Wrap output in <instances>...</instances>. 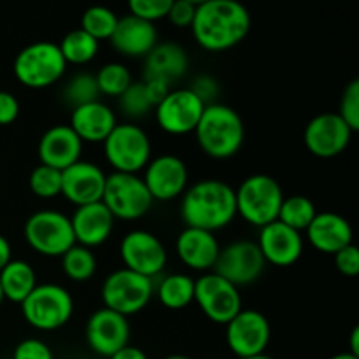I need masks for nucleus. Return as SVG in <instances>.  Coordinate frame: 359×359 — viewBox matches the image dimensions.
<instances>
[{
  "instance_id": "f257e3e1",
  "label": "nucleus",
  "mask_w": 359,
  "mask_h": 359,
  "mask_svg": "<svg viewBox=\"0 0 359 359\" xmlns=\"http://www.w3.org/2000/svg\"><path fill=\"white\" fill-rule=\"evenodd\" d=\"M191 32L196 44L205 51H228L249 35L251 14L233 0H205L196 6Z\"/></svg>"
},
{
  "instance_id": "f03ea898",
  "label": "nucleus",
  "mask_w": 359,
  "mask_h": 359,
  "mask_svg": "<svg viewBox=\"0 0 359 359\" xmlns=\"http://www.w3.org/2000/svg\"><path fill=\"white\" fill-rule=\"evenodd\" d=\"M179 214L186 228L216 233L237 217L235 189L219 179L195 182L182 193Z\"/></svg>"
},
{
  "instance_id": "7ed1b4c3",
  "label": "nucleus",
  "mask_w": 359,
  "mask_h": 359,
  "mask_svg": "<svg viewBox=\"0 0 359 359\" xmlns=\"http://www.w3.org/2000/svg\"><path fill=\"white\" fill-rule=\"evenodd\" d=\"M193 133L200 149L214 160L233 158L245 140V126L241 114L224 104L205 105Z\"/></svg>"
},
{
  "instance_id": "20e7f679",
  "label": "nucleus",
  "mask_w": 359,
  "mask_h": 359,
  "mask_svg": "<svg viewBox=\"0 0 359 359\" xmlns=\"http://www.w3.org/2000/svg\"><path fill=\"white\" fill-rule=\"evenodd\" d=\"M284 193L277 179L266 174H255L245 177L235 189L237 216L252 226L263 228L279 217Z\"/></svg>"
},
{
  "instance_id": "39448f33",
  "label": "nucleus",
  "mask_w": 359,
  "mask_h": 359,
  "mask_svg": "<svg viewBox=\"0 0 359 359\" xmlns=\"http://www.w3.org/2000/svg\"><path fill=\"white\" fill-rule=\"evenodd\" d=\"M65 70L67 63L58 44L49 41H37L25 46L13 63V72L18 83L30 90L53 86L65 76Z\"/></svg>"
},
{
  "instance_id": "423d86ee",
  "label": "nucleus",
  "mask_w": 359,
  "mask_h": 359,
  "mask_svg": "<svg viewBox=\"0 0 359 359\" xmlns=\"http://www.w3.org/2000/svg\"><path fill=\"white\" fill-rule=\"evenodd\" d=\"M21 314L32 328L55 332L63 328L74 314V298L60 284H37L21 304Z\"/></svg>"
},
{
  "instance_id": "0eeeda50",
  "label": "nucleus",
  "mask_w": 359,
  "mask_h": 359,
  "mask_svg": "<svg viewBox=\"0 0 359 359\" xmlns=\"http://www.w3.org/2000/svg\"><path fill=\"white\" fill-rule=\"evenodd\" d=\"M23 233L27 244L48 258H62L76 244L70 217L55 209L32 214L25 223Z\"/></svg>"
},
{
  "instance_id": "6e6552de",
  "label": "nucleus",
  "mask_w": 359,
  "mask_h": 359,
  "mask_svg": "<svg viewBox=\"0 0 359 359\" xmlns=\"http://www.w3.org/2000/svg\"><path fill=\"white\" fill-rule=\"evenodd\" d=\"M107 163L119 174H139L151 160V139L135 123H118L104 140Z\"/></svg>"
},
{
  "instance_id": "1a4fd4ad",
  "label": "nucleus",
  "mask_w": 359,
  "mask_h": 359,
  "mask_svg": "<svg viewBox=\"0 0 359 359\" xmlns=\"http://www.w3.org/2000/svg\"><path fill=\"white\" fill-rule=\"evenodd\" d=\"M154 297V280L119 269L112 272L102 284V302L104 307L118 314H139L149 305Z\"/></svg>"
},
{
  "instance_id": "9d476101",
  "label": "nucleus",
  "mask_w": 359,
  "mask_h": 359,
  "mask_svg": "<svg viewBox=\"0 0 359 359\" xmlns=\"http://www.w3.org/2000/svg\"><path fill=\"white\" fill-rule=\"evenodd\" d=\"M102 202L114 219L137 221L149 212L154 200L147 191L142 177L137 174L112 172L105 181Z\"/></svg>"
},
{
  "instance_id": "9b49d317",
  "label": "nucleus",
  "mask_w": 359,
  "mask_h": 359,
  "mask_svg": "<svg viewBox=\"0 0 359 359\" xmlns=\"http://www.w3.org/2000/svg\"><path fill=\"white\" fill-rule=\"evenodd\" d=\"M193 302L198 305L207 319L224 326L244 309L238 287L214 273L212 270L195 279Z\"/></svg>"
},
{
  "instance_id": "f8f14e48",
  "label": "nucleus",
  "mask_w": 359,
  "mask_h": 359,
  "mask_svg": "<svg viewBox=\"0 0 359 359\" xmlns=\"http://www.w3.org/2000/svg\"><path fill=\"white\" fill-rule=\"evenodd\" d=\"M123 269L139 276L154 279L167 266L168 252L163 242L146 230H132L121 238L119 244Z\"/></svg>"
},
{
  "instance_id": "ddd939ff",
  "label": "nucleus",
  "mask_w": 359,
  "mask_h": 359,
  "mask_svg": "<svg viewBox=\"0 0 359 359\" xmlns=\"http://www.w3.org/2000/svg\"><path fill=\"white\" fill-rule=\"evenodd\" d=\"M265 266L266 262L256 242L237 241L221 248L212 272L235 287H242L256 283L265 272Z\"/></svg>"
},
{
  "instance_id": "4468645a",
  "label": "nucleus",
  "mask_w": 359,
  "mask_h": 359,
  "mask_svg": "<svg viewBox=\"0 0 359 359\" xmlns=\"http://www.w3.org/2000/svg\"><path fill=\"white\" fill-rule=\"evenodd\" d=\"M205 104L189 88L168 91L167 97L154 107L158 126L168 135H188L195 132Z\"/></svg>"
},
{
  "instance_id": "2eb2a0df",
  "label": "nucleus",
  "mask_w": 359,
  "mask_h": 359,
  "mask_svg": "<svg viewBox=\"0 0 359 359\" xmlns=\"http://www.w3.org/2000/svg\"><path fill=\"white\" fill-rule=\"evenodd\" d=\"M272 328L265 316L256 309H242L226 325V344L241 359L265 353Z\"/></svg>"
},
{
  "instance_id": "dca6fc26",
  "label": "nucleus",
  "mask_w": 359,
  "mask_h": 359,
  "mask_svg": "<svg viewBox=\"0 0 359 359\" xmlns=\"http://www.w3.org/2000/svg\"><path fill=\"white\" fill-rule=\"evenodd\" d=\"M353 130L346 125L337 112H323L309 121L304 132L305 147L321 160H330L349 147Z\"/></svg>"
},
{
  "instance_id": "f3484780",
  "label": "nucleus",
  "mask_w": 359,
  "mask_h": 359,
  "mask_svg": "<svg viewBox=\"0 0 359 359\" xmlns=\"http://www.w3.org/2000/svg\"><path fill=\"white\" fill-rule=\"evenodd\" d=\"M142 181L154 202H172L188 189L189 172L175 154H160L146 165Z\"/></svg>"
},
{
  "instance_id": "a211bd4d",
  "label": "nucleus",
  "mask_w": 359,
  "mask_h": 359,
  "mask_svg": "<svg viewBox=\"0 0 359 359\" xmlns=\"http://www.w3.org/2000/svg\"><path fill=\"white\" fill-rule=\"evenodd\" d=\"M130 340L128 318L109 309H98L86 323V342L100 359H109Z\"/></svg>"
},
{
  "instance_id": "6ab92c4d",
  "label": "nucleus",
  "mask_w": 359,
  "mask_h": 359,
  "mask_svg": "<svg viewBox=\"0 0 359 359\" xmlns=\"http://www.w3.org/2000/svg\"><path fill=\"white\" fill-rule=\"evenodd\" d=\"M107 175L98 165L79 160L62 172V195L76 207L102 202Z\"/></svg>"
},
{
  "instance_id": "aec40b11",
  "label": "nucleus",
  "mask_w": 359,
  "mask_h": 359,
  "mask_svg": "<svg viewBox=\"0 0 359 359\" xmlns=\"http://www.w3.org/2000/svg\"><path fill=\"white\" fill-rule=\"evenodd\" d=\"M258 248L266 263L276 266H291L304 255L302 233L291 230L280 221L259 228Z\"/></svg>"
},
{
  "instance_id": "412c9836",
  "label": "nucleus",
  "mask_w": 359,
  "mask_h": 359,
  "mask_svg": "<svg viewBox=\"0 0 359 359\" xmlns=\"http://www.w3.org/2000/svg\"><path fill=\"white\" fill-rule=\"evenodd\" d=\"M39 160L41 165L63 172L77 163L83 154V140L74 133L69 125H55L46 130L39 140Z\"/></svg>"
},
{
  "instance_id": "4be33fe9",
  "label": "nucleus",
  "mask_w": 359,
  "mask_h": 359,
  "mask_svg": "<svg viewBox=\"0 0 359 359\" xmlns=\"http://www.w3.org/2000/svg\"><path fill=\"white\" fill-rule=\"evenodd\" d=\"M114 216L109 212L104 202L76 207V212L70 217L76 244L88 249L105 244L114 230Z\"/></svg>"
},
{
  "instance_id": "5701e85b",
  "label": "nucleus",
  "mask_w": 359,
  "mask_h": 359,
  "mask_svg": "<svg viewBox=\"0 0 359 359\" xmlns=\"http://www.w3.org/2000/svg\"><path fill=\"white\" fill-rule=\"evenodd\" d=\"M307 241L316 251L323 255H337L340 249L353 244V228L340 214L325 210L318 212L305 230Z\"/></svg>"
},
{
  "instance_id": "b1692460",
  "label": "nucleus",
  "mask_w": 359,
  "mask_h": 359,
  "mask_svg": "<svg viewBox=\"0 0 359 359\" xmlns=\"http://www.w3.org/2000/svg\"><path fill=\"white\" fill-rule=\"evenodd\" d=\"M179 259L196 272H210L216 265L221 245L216 235L198 228H184L175 241Z\"/></svg>"
},
{
  "instance_id": "393cba45",
  "label": "nucleus",
  "mask_w": 359,
  "mask_h": 359,
  "mask_svg": "<svg viewBox=\"0 0 359 359\" xmlns=\"http://www.w3.org/2000/svg\"><path fill=\"white\" fill-rule=\"evenodd\" d=\"M111 44L119 55L126 58H146L151 49L158 44V32L153 23L126 14L119 18Z\"/></svg>"
},
{
  "instance_id": "a878e982",
  "label": "nucleus",
  "mask_w": 359,
  "mask_h": 359,
  "mask_svg": "<svg viewBox=\"0 0 359 359\" xmlns=\"http://www.w3.org/2000/svg\"><path fill=\"white\" fill-rule=\"evenodd\" d=\"M116 125H118V119H116L114 111L102 100L72 109L69 123V126L83 140V144H104Z\"/></svg>"
},
{
  "instance_id": "bb28decb",
  "label": "nucleus",
  "mask_w": 359,
  "mask_h": 359,
  "mask_svg": "<svg viewBox=\"0 0 359 359\" xmlns=\"http://www.w3.org/2000/svg\"><path fill=\"white\" fill-rule=\"evenodd\" d=\"M188 53L177 42H158L144 58V79L161 81L172 84L182 79L188 72Z\"/></svg>"
},
{
  "instance_id": "cd10ccee",
  "label": "nucleus",
  "mask_w": 359,
  "mask_h": 359,
  "mask_svg": "<svg viewBox=\"0 0 359 359\" xmlns=\"http://www.w3.org/2000/svg\"><path fill=\"white\" fill-rule=\"evenodd\" d=\"M37 273L30 263L23 259H11L0 270V287H2L4 300L13 304H23L28 294L37 287Z\"/></svg>"
},
{
  "instance_id": "c85d7f7f",
  "label": "nucleus",
  "mask_w": 359,
  "mask_h": 359,
  "mask_svg": "<svg viewBox=\"0 0 359 359\" xmlns=\"http://www.w3.org/2000/svg\"><path fill=\"white\" fill-rule=\"evenodd\" d=\"M154 294L160 304L170 311H181L195 300V279L186 273H170L154 286Z\"/></svg>"
},
{
  "instance_id": "c756f323",
  "label": "nucleus",
  "mask_w": 359,
  "mask_h": 359,
  "mask_svg": "<svg viewBox=\"0 0 359 359\" xmlns=\"http://www.w3.org/2000/svg\"><path fill=\"white\" fill-rule=\"evenodd\" d=\"M58 48L67 65L69 63H72V65H86V63L93 62L97 58L100 42L95 41L91 35H88L81 28H76V30H70L60 41Z\"/></svg>"
},
{
  "instance_id": "7c9ffc66",
  "label": "nucleus",
  "mask_w": 359,
  "mask_h": 359,
  "mask_svg": "<svg viewBox=\"0 0 359 359\" xmlns=\"http://www.w3.org/2000/svg\"><path fill=\"white\" fill-rule=\"evenodd\" d=\"M316 214H318V209H316L314 202L309 196L291 195L284 196L277 221L290 226L291 230L302 233V231L307 230L309 224L316 217Z\"/></svg>"
},
{
  "instance_id": "2f4dec72",
  "label": "nucleus",
  "mask_w": 359,
  "mask_h": 359,
  "mask_svg": "<svg viewBox=\"0 0 359 359\" xmlns=\"http://www.w3.org/2000/svg\"><path fill=\"white\" fill-rule=\"evenodd\" d=\"M60 259L63 273L74 283H86L97 272V258L93 251L84 245L74 244Z\"/></svg>"
},
{
  "instance_id": "473e14b6",
  "label": "nucleus",
  "mask_w": 359,
  "mask_h": 359,
  "mask_svg": "<svg viewBox=\"0 0 359 359\" xmlns=\"http://www.w3.org/2000/svg\"><path fill=\"white\" fill-rule=\"evenodd\" d=\"M118 21L119 18L114 11L102 6H93L84 11L83 18H81V30L91 35L97 42L111 41Z\"/></svg>"
},
{
  "instance_id": "72a5a7b5",
  "label": "nucleus",
  "mask_w": 359,
  "mask_h": 359,
  "mask_svg": "<svg viewBox=\"0 0 359 359\" xmlns=\"http://www.w3.org/2000/svg\"><path fill=\"white\" fill-rule=\"evenodd\" d=\"M95 81H97L100 95L118 98L133 83V77L128 67L119 62H111L98 69V72L95 74Z\"/></svg>"
},
{
  "instance_id": "f704fd0d",
  "label": "nucleus",
  "mask_w": 359,
  "mask_h": 359,
  "mask_svg": "<svg viewBox=\"0 0 359 359\" xmlns=\"http://www.w3.org/2000/svg\"><path fill=\"white\" fill-rule=\"evenodd\" d=\"M63 97H65L67 104L72 105V109L100 100V91H98L97 81H95V74L81 72L70 77L63 90Z\"/></svg>"
},
{
  "instance_id": "c9c22d12",
  "label": "nucleus",
  "mask_w": 359,
  "mask_h": 359,
  "mask_svg": "<svg viewBox=\"0 0 359 359\" xmlns=\"http://www.w3.org/2000/svg\"><path fill=\"white\" fill-rule=\"evenodd\" d=\"M118 100L121 112L130 119H140L144 118V116L149 114V111H154L142 81H133V83L119 95Z\"/></svg>"
},
{
  "instance_id": "e433bc0d",
  "label": "nucleus",
  "mask_w": 359,
  "mask_h": 359,
  "mask_svg": "<svg viewBox=\"0 0 359 359\" xmlns=\"http://www.w3.org/2000/svg\"><path fill=\"white\" fill-rule=\"evenodd\" d=\"M32 193L39 198H56L62 195V172L48 165H37L28 179Z\"/></svg>"
},
{
  "instance_id": "4c0bfd02",
  "label": "nucleus",
  "mask_w": 359,
  "mask_h": 359,
  "mask_svg": "<svg viewBox=\"0 0 359 359\" xmlns=\"http://www.w3.org/2000/svg\"><path fill=\"white\" fill-rule=\"evenodd\" d=\"M337 114L353 132L359 130V79H353L344 90Z\"/></svg>"
},
{
  "instance_id": "58836bf2",
  "label": "nucleus",
  "mask_w": 359,
  "mask_h": 359,
  "mask_svg": "<svg viewBox=\"0 0 359 359\" xmlns=\"http://www.w3.org/2000/svg\"><path fill=\"white\" fill-rule=\"evenodd\" d=\"M172 0H130L128 11L132 16L153 23L167 18Z\"/></svg>"
},
{
  "instance_id": "ea45409f",
  "label": "nucleus",
  "mask_w": 359,
  "mask_h": 359,
  "mask_svg": "<svg viewBox=\"0 0 359 359\" xmlns=\"http://www.w3.org/2000/svg\"><path fill=\"white\" fill-rule=\"evenodd\" d=\"M13 359H55L51 347L39 339L21 340L13 351Z\"/></svg>"
},
{
  "instance_id": "a19ab883",
  "label": "nucleus",
  "mask_w": 359,
  "mask_h": 359,
  "mask_svg": "<svg viewBox=\"0 0 359 359\" xmlns=\"http://www.w3.org/2000/svg\"><path fill=\"white\" fill-rule=\"evenodd\" d=\"M196 6L198 2H191V0H172L167 20L179 28L191 27L196 14Z\"/></svg>"
},
{
  "instance_id": "79ce46f5",
  "label": "nucleus",
  "mask_w": 359,
  "mask_h": 359,
  "mask_svg": "<svg viewBox=\"0 0 359 359\" xmlns=\"http://www.w3.org/2000/svg\"><path fill=\"white\" fill-rule=\"evenodd\" d=\"M333 258H335L337 270H339L342 276L356 277L359 273V252L354 244L340 249L337 255H333Z\"/></svg>"
},
{
  "instance_id": "37998d69",
  "label": "nucleus",
  "mask_w": 359,
  "mask_h": 359,
  "mask_svg": "<svg viewBox=\"0 0 359 359\" xmlns=\"http://www.w3.org/2000/svg\"><path fill=\"white\" fill-rule=\"evenodd\" d=\"M189 90H191L193 93H195L196 97L203 102V104L210 105V104H214L212 102L214 98L219 95V84H217V81L214 79V77L198 76L195 81H193V84L189 86Z\"/></svg>"
},
{
  "instance_id": "c03bdc74",
  "label": "nucleus",
  "mask_w": 359,
  "mask_h": 359,
  "mask_svg": "<svg viewBox=\"0 0 359 359\" xmlns=\"http://www.w3.org/2000/svg\"><path fill=\"white\" fill-rule=\"evenodd\" d=\"M20 116V102L9 91H0V125H11Z\"/></svg>"
},
{
  "instance_id": "a18cd8bd",
  "label": "nucleus",
  "mask_w": 359,
  "mask_h": 359,
  "mask_svg": "<svg viewBox=\"0 0 359 359\" xmlns=\"http://www.w3.org/2000/svg\"><path fill=\"white\" fill-rule=\"evenodd\" d=\"M144 86H146V93L147 97H149L151 104H153V107H156L158 104H160L161 100H163L165 97L168 95V91L172 90V86H168V84L161 83V81H154V79H142Z\"/></svg>"
},
{
  "instance_id": "49530a36",
  "label": "nucleus",
  "mask_w": 359,
  "mask_h": 359,
  "mask_svg": "<svg viewBox=\"0 0 359 359\" xmlns=\"http://www.w3.org/2000/svg\"><path fill=\"white\" fill-rule=\"evenodd\" d=\"M109 359H149L147 358V354L144 353L140 347H135V346H125L123 349H119L118 353L112 354Z\"/></svg>"
},
{
  "instance_id": "de8ad7c7",
  "label": "nucleus",
  "mask_w": 359,
  "mask_h": 359,
  "mask_svg": "<svg viewBox=\"0 0 359 359\" xmlns=\"http://www.w3.org/2000/svg\"><path fill=\"white\" fill-rule=\"evenodd\" d=\"M13 259V248L4 235H0V270Z\"/></svg>"
},
{
  "instance_id": "09e8293b",
  "label": "nucleus",
  "mask_w": 359,
  "mask_h": 359,
  "mask_svg": "<svg viewBox=\"0 0 359 359\" xmlns=\"http://www.w3.org/2000/svg\"><path fill=\"white\" fill-rule=\"evenodd\" d=\"M353 356L359 358V328H354L353 333H351V351Z\"/></svg>"
},
{
  "instance_id": "8fccbe9b",
  "label": "nucleus",
  "mask_w": 359,
  "mask_h": 359,
  "mask_svg": "<svg viewBox=\"0 0 359 359\" xmlns=\"http://www.w3.org/2000/svg\"><path fill=\"white\" fill-rule=\"evenodd\" d=\"M330 359H359V358L353 356L351 353H340V354H335V356H332Z\"/></svg>"
},
{
  "instance_id": "3c124183",
  "label": "nucleus",
  "mask_w": 359,
  "mask_h": 359,
  "mask_svg": "<svg viewBox=\"0 0 359 359\" xmlns=\"http://www.w3.org/2000/svg\"><path fill=\"white\" fill-rule=\"evenodd\" d=\"M244 359H273L272 356H269V354L262 353V354H256V356H251V358H244Z\"/></svg>"
},
{
  "instance_id": "603ef678",
  "label": "nucleus",
  "mask_w": 359,
  "mask_h": 359,
  "mask_svg": "<svg viewBox=\"0 0 359 359\" xmlns=\"http://www.w3.org/2000/svg\"><path fill=\"white\" fill-rule=\"evenodd\" d=\"M165 359H191V358L184 356V354H170V356H167Z\"/></svg>"
},
{
  "instance_id": "864d4df0",
  "label": "nucleus",
  "mask_w": 359,
  "mask_h": 359,
  "mask_svg": "<svg viewBox=\"0 0 359 359\" xmlns=\"http://www.w3.org/2000/svg\"><path fill=\"white\" fill-rule=\"evenodd\" d=\"M4 302V294H2V287H0V305H2Z\"/></svg>"
}]
</instances>
